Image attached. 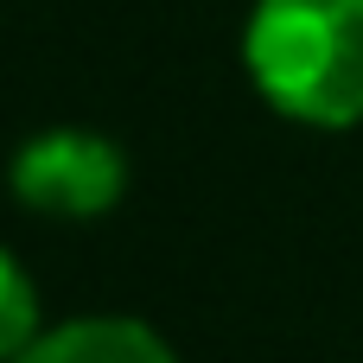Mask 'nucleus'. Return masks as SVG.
Here are the masks:
<instances>
[{"mask_svg":"<svg viewBox=\"0 0 363 363\" xmlns=\"http://www.w3.org/2000/svg\"><path fill=\"white\" fill-rule=\"evenodd\" d=\"M13 363H172V351L140 319H70L38 332Z\"/></svg>","mask_w":363,"mask_h":363,"instance_id":"obj_3","label":"nucleus"},{"mask_svg":"<svg viewBox=\"0 0 363 363\" xmlns=\"http://www.w3.org/2000/svg\"><path fill=\"white\" fill-rule=\"evenodd\" d=\"M13 198L38 217H64V223H89L108 217L128 191V160L108 134L89 128H51L32 134L13 153Z\"/></svg>","mask_w":363,"mask_h":363,"instance_id":"obj_2","label":"nucleus"},{"mask_svg":"<svg viewBox=\"0 0 363 363\" xmlns=\"http://www.w3.org/2000/svg\"><path fill=\"white\" fill-rule=\"evenodd\" d=\"M255 89L306 128L363 121V0H255L242 32Z\"/></svg>","mask_w":363,"mask_h":363,"instance_id":"obj_1","label":"nucleus"},{"mask_svg":"<svg viewBox=\"0 0 363 363\" xmlns=\"http://www.w3.org/2000/svg\"><path fill=\"white\" fill-rule=\"evenodd\" d=\"M38 338V287L32 274L0 249V363H13Z\"/></svg>","mask_w":363,"mask_h":363,"instance_id":"obj_4","label":"nucleus"}]
</instances>
